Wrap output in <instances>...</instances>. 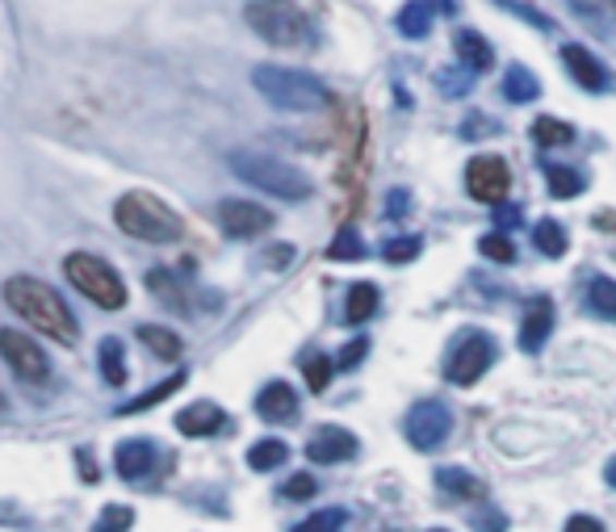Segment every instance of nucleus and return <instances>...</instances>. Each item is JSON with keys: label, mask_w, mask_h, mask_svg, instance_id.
<instances>
[{"label": "nucleus", "mask_w": 616, "mask_h": 532, "mask_svg": "<svg viewBox=\"0 0 616 532\" xmlns=\"http://www.w3.org/2000/svg\"><path fill=\"white\" fill-rule=\"evenodd\" d=\"M533 138L541 143V147H566V143L575 138V131H570L566 122H558V118H536Z\"/></svg>", "instance_id": "nucleus-30"}, {"label": "nucleus", "mask_w": 616, "mask_h": 532, "mask_svg": "<svg viewBox=\"0 0 616 532\" xmlns=\"http://www.w3.org/2000/svg\"><path fill=\"white\" fill-rule=\"evenodd\" d=\"M588 302L595 315H604V319H616V281L613 277H595L588 286Z\"/></svg>", "instance_id": "nucleus-26"}, {"label": "nucleus", "mask_w": 616, "mask_h": 532, "mask_svg": "<svg viewBox=\"0 0 616 532\" xmlns=\"http://www.w3.org/2000/svg\"><path fill=\"white\" fill-rule=\"evenodd\" d=\"M491 365H495V340L483 336V331H466L461 344H457L454 352H449V361H445V377H449L454 386H474Z\"/></svg>", "instance_id": "nucleus-8"}, {"label": "nucleus", "mask_w": 616, "mask_h": 532, "mask_svg": "<svg viewBox=\"0 0 616 532\" xmlns=\"http://www.w3.org/2000/svg\"><path fill=\"white\" fill-rule=\"evenodd\" d=\"M0 298H4V306H9L17 319H26V327H34V331L51 336L59 344H76V340H81L76 315L68 311V302H63L47 281H38V277H9Z\"/></svg>", "instance_id": "nucleus-1"}, {"label": "nucleus", "mask_w": 616, "mask_h": 532, "mask_svg": "<svg viewBox=\"0 0 616 532\" xmlns=\"http://www.w3.org/2000/svg\"><path fill=\"white\" fill-rule=\"evenodd\" d=\"M81 466H84L81 479L84 482H97V461H88V452H81Z\"/></svg>", "instance_id": "nucleus-41"}, {"label": "nucleus", "mask_w": 616, "mask_h": 532, "mask_svg": "<svg viewBox=\"0 0 616 532\" xmlns=\"http://www.w3.org/2000/svg\"><path fill=\"white\" fill-rule=\"evenodd\" d=\"M533 243H536V252H545V256H566V231H563V222H554V218L536 222Z\"/></svg>", "instance_id": "nucleus-28"}, {"label": "nucleus", "mask_w": 616, "mask_h": 532, "mask_svg": "<svg viewBox=\"0 0 616 532\" xmlns=\"http://www.w3.org/2000/svg\"><path fill=\"white\" fill-rule=\"evenodd\" d=\"M479 252H483L486 261H495V265H511L516 261V243L504 235V231H491L479 240Z\"/></svg>", "instance_id": "nucleus-31"}, {"label": "nucleus", "mask_w": 616, "mask_h": 532, "mask_svg": "<svg viewBox=\"0 0 616 532\" xmlns=\"http://www.w3.org/2000/svg\"><path fill=\"white\" fill-rule=\"evenodd\" d=\"M545 185L554 197H575L579 189H583V177L575 172V168H566V164H549L545 168Z\"/></svg>", "instance_id": "nucleus-27"}, {"label": "nucleus", "mask_w": 616, "mask_h": 532, "mask_svg": "<svg viewBox=\"0 0 616 532\" xmlns=\"http://www.w3.org/2000/svg\"><path fill=\"white\" fill-rule=\"evenodd\" d=\"M0 356H4V365L17 373L22 382H34V386L51 382V356H47L43 344H38L34 336H26V331L0 327Z\"/></svg>", "instance_id": "nucleus-7"}, {"label": "nucleus", "mask_w": 616, "mask_h": 532, "mask_svg": "<svg viewBox=\"0 0 616 532\" xmlns=\"http://www.w3.org/2000/svg\"><path fill=\"white\" fill-rule=\"evenodd\" d=\"M134 524V511L122 504H109L101 516H97V524H93V532H126Z\"/></svg>", "instance_id": "nucleus-33"}, {"label": "nucleus", "mask_w": 616, "mask_h": 532, "mask_svg": "<svg viewBox=\"0 0 616 532\" xmlns=\"http://www.w3.org/2000/svg\"><path fill=\"white\" fill-rule=\"evenodd\" d=\"M608 4H616V0H608Z\"/></svg>", "instance_id": "nucleus-47"}, {"label": "nucleus", "mask_w": 616, "mask_h": 532, "mask_svg": "<svg viewBox=\"0 0 616 532\" xmlns=\"http://www.w3.org/2000/svg\"><path fill=\"white\" fill-rule=\"evenodd\" d=\"M352 452H357V436H352L349 427H319L311 440H306V457L315 461V466H336V461H349Z\"/></svg>", "instance_id": "nucleus-12"}, {"label": "nucleus", "mask_w": 616, "mask_h": 532, "mask_svg": "<svg viewBox=\"0 0 616 532\" xmlns=\"http://www.w3.org/2000/svg\"><path fill=\"white\" fill-rule=\"evenodd\" d=\"M218 218H222L227 235H235V240H256L273 227V210H265L261 202H247V197H227L218 206Z\"/></svg>", "instance_id": "nucleus-11"}, {"label": "nucleus", "mask_w": 616, "mask_h": 532, "mask_svg": "<svg viewBox=\"0 0 616 532\" xmlns=\"http://www.w3.org/2000/svg\"><path fill=\"white\" fill-rule=\"evenodd\" d=\"M0 415H4V399H0Z\"/></svg>", "instance_id": "nucleus-45"}, {"label": "nucleus", "mask_w": 616, "mask_h": 532, "mask_svg": "<svg viewBox=\"0 0 616 532\" xmlns=\"http://www.w3.org/2000/svg\"><path fill=\"white\" fill-rule=\"evenodd\" d=\"M432 532H449V529H432Z\"/></svg>", "instance_id": "nucleus-46"}, {"label": "nucleus", "mask_w": 616, "mask_h": 532, "mask_svg": "<svg viewBox=\"0 0 616 532\" xmlns=\"http://www.w3.org/2000/svg\"><path fill=\"white\" fill-rule=\"evenodd\" d=\"M231 172L247 181V185H256L261 193H273V197H281V202H302V197H311V177L294 168V164L277 160V156H268V152H231Z\"/></svg>", "instance_id": "nucleus-5"}, {"label": "nucleus", "mask_w": 616, "mask_h": 532, "mask_svg": "<svg viewBox=\"0 0 616 532\" xmlns=\"http://www.w3.org/2000/svg\"><path fill=\"white\" fill-rule=\"evenodd\" d=\"M608 486H616V457L608 461Z\"/></svg>", "instance_id": "nucleus-44"}, {"label": "nucleus", "mask_w": 616, "mask_h": 532, "mask_svg": "<svg viewBox=\"0 0 616 532\" xmlns=\"http://www.w3.org/2000/svg\"><path fill=\"white\" fill-rule=\"evenodd\" d=\"M399 29L407 34V38H428V29H432L428 0H411V4H402V9H399Z\"/></svg>", "instance_id": "nucleus-23"}, {"label": "nucleus", "mask_w": 616, "mask_h": 532, "mask_svg": "<svg viewBox=\"0 0 616 532\" xmlns=\"http://www.w3.org/2000/svg\"><path fill=\"white\" fill-rule=\"evenodd\" d=\"M508 164L499 160V156H479V160L466 164V189H470V197L474 202H483V206H504L508 202Z\"/></svg>", "instance_id": "nucleus-10"}, {"label": "nucleus", "mask_w": 616, "mask_h": 532, "mask_svg": "<svg viewBox=\"0 0 616 532\" xmlns=\"http://www.w3.org/2000/svg\"><path fill=\"white\" fill-rule=\"evenodd\" d=\"M138 340L147 344V352H156L160 361H177V356H181V340H177V331H168V327L147 323V327H138Z\"/></svg>", "instance_id": "nucleus-22"}, {"label": "nucleus", "mask_w": 616, "mask_h": 532, "mask_svg": "<svg viewBox=\"0 0 616 532\" xmlns=\"http://www.w3.org/2000/svg\"><path fill=\"white\" fill-rule=\"evenodd\" d=\"M549 331H554V306H549V302H533V306L524 311V323H520V348H524V352H536V348L545 344Z\"/></svg>", "instance_id": "nucleus-18"}, {"label": "nucleus", "mask_w": 616, "mask_h": 532, "mask_svg": "<svg viewBox=\"0 0 616 532\" xmlns=\"http://www.w3.org/2000/svg\"><path fill=\"white\" fill-rule=\"evenodd\" d=\"M113 222L138 243H177L181 235H185L181 214L172 210L168 202H160L156 193H143V189H134V193H122V197H118Z\"/></svg>", "instance_id": "nucleus-2"}, {"label": "nucleus", "mask_w": 616, "mask_h": 532, "mask_svg": "<svg viewBox=\"0 0 616 532\" xmlns=\"http://www.w3.org/2000/svg\"><path fill=\"white\" fill-rule=\"evenodd\" d=\"M566 532H604V524L595 516H570L566 520Z\"/></svg>", "instance_id": "nucleus-39"}, {"label": "nucleus", "mask_w": 616, "mask_h": 532, "mask_svg": "<svg viewBox=\"0 0 616 532\" xmlns=\"http://www.w3.org/2000/svg\"><path fill=\"white\" fill-rule=\"evenodd\" d=\"M181 386H185V373H172L168 382H160V386H152L147 395H138V399H134V402H126V407H122L118 415H138V411H147V407H156V402H164V399H168V395H177Z\"/></svg>", "instance_id": "nucleus-24"}, {"label": "nucleus", "mask_w": 616, "mask_h": 532, "mask_svg": "<svg viewBox=\"0 0 616 532\" xmlns=\"http://www.w3.org/2000/svg\"><path fill=\"white\" fill-rule=\"evenodd\" d=\"M101 373H106L109 386H122V382H126V352H122V340H118V336L101 340Z\"/></svg>", "instance_id": "nucleus-25"}, {"label": "nucleus", "mask_w": 616, "mask_h": 532, "mask_svg": "<svg viewBox=\"0 0 616 532\" xmlns=\"http://www.w3.org/2000/svg\"><path fill=\"white\" fill-rule=\"evenodd\" d=\"M377 311V286H370V281H357L349 290V302H345V319L357 327V323L374 319Z\"/></svg>", "instance_id": "nucleus-20"}, {"label": "nucleus", "mask_w": 616, "mask_h": 532, "mask_svg": "<svg viewBox=\"0 0 616 532\" xmlns=\"http://www.w3.org/2000/svg\"><path fill=\"white\" fill-rule=\"evenodd\" d=\"M113 466H118L122 482H147L160 466V452H156L152 440H126L113 452Z\"/></svg>", "instance_id": "nucleus-13"}, {"label": "nucleus", "mask_w": 616, "mask_h": 532, "mask_svg": "<svg viewBox=\"0 0 616 532\" xmlns=\"http://www.w3.org/2000/svg\"><path fill=\"white\" fill-rule=\"evenodd\" d=\"M382 256L390 261V265H402V261H415L420 256V240H411V235H399V240H390L382 247Z\"/></svg>", "instance_id": "nucleus-35"}, {"label": "nucleus", "mask_w": 616, "mask_h": 532, "mask_svg": "<svg viewBox=\"0 0 616 532\" xmlns=\"http://www.w3.org/2000/svg\"><path fill=\"white\" fill-rule=\"evenodd\" d=\"M402 210H407V193L395 189V193H390V214H402Z\"/></svg>", "instance_id": "nucleus-42"}, {"label": "nucleus", "mask_w": 616, "mask_h": 532, "mask_svg": "<svg viewBox=\"0 0 616 532\" xmlns=\"http://www.w3.org/2000/svg\"><path fill=\"white\" fill-rule=\"evenodd\" d=\"M340 529H345V511H340V507L315 511V516H306L302 524H294V532H340Z\"/></svg>", "instance_id": "nucleus-32"}, {"label": "nucleus", "mask_w": 616, "mask_h": 532, "mask_svg": "<svg viewBox=\"0 0 616 532\" xmlns=\"http://www.w3.org/2000/svg\"><path fill=\"white\" fill-rule=\"evenodd\" d=\"M327 256H331V261H361V256H365V243H361L357 231H340V235L331 240V247H327Z\"/></svg>", "instance_id": "nucleus-34"}, {"label": "nucleus", "mask_w": 616, "mask_h": 532, "mask_svg": "<svg viewBox=\"0 0 616 532\" xmlns=\"http://www.w3.org/2000/svg\"><path fill=\"white\" fill-rule=\"evenodd\" d=\"M243 22L252 26V34H261L268 47H281V51H302L315 43V26L294 0H247Z\"/></svg>", "instance_id": "nucleus-4"}, {"label": "nucleus", "mask_w": 616, "mask_h": 532, "mask_svg": "<svg viewBox=\"0 0 616 532\" xmlns=\"http://www.w3.org/2000/svg\"><path fill=\"white\" fill-rule=\"evenodd\" d=\"M436 486L440 491H449L457 499H483V482L470 479L466 470H457V466H445V470H436Z\"/></svg>", "instance_id": "nucleus-21"}, {"label": "nucleus", "mask_w": 616, "mask_h": 532, "mask_svg": "<svg viewBox=\"0 0 616 532\" xmlns=\"http://www.w3.org/2000/svg\"><path fill=\"white\" fill-rule=\"evenodd\" d=\"M319 486H315V479L311 474H298V479L286 482V499H311Z\"/></svg>", "instance_id": "nucleus-38"}, {"label": "nucleus", "mask_w": 616, "mask_h": 532, "mask_svg": "<svg viewBox=\"0 0 616 532\" xmlns=\"http://www.w3.org/2000/svg\"><path fill=\"white\" fill-rule=\"evenodd\" d=\"M256 415H261L265 424H290V420L298 415L294 386H286V382H268L265 390L256 395Z\"/></svg>", "instance_id": "nucleus-15"}, {"label": "nucleus", "mask_w": 616, "mask_h": 532, "mask_svg": "<svg viewBox=\"0 0 616 532\" xmlns=\"http://www.w3.org/2000/svg\"><path fill=\"white\" fill-rule=\"evenodd\" d=\"M365 352H370V340H365V336H357V340L336 356V370H357V365L365 361Z\"/></svg>", "instance_id": "nucleus-37"}, {"label": "nucleus", "mask_w": 616, "mask_h": 532, "mask_svg": "<svg viewBox=\"0 0 616 532\" xmlns=\"http://www.w3.org/2000/svg\"><path fill=\"white\" fill-rule=\"evenodd\" d=\"M454 47H457V59H461V68H466V72H479V76H483V72L495 68V51H491V43L479 38L474 29H461V34L454 38Z\"/></svg>", "instance_id": "nucleus-17"}, {"label": "nucleus", "mask_w": 616, "mask_h": 532, "mask_svg": "<svg viewBox=\"0 0 616 532\" xmlns=\"http://www.w3.org/2000/svg\"><path fill=\"white\" fill-rule=\"evenodd\" d=\"M536 93H541V84L533 72L524 63H511V72L504 76V97L511 106H529V101H536Z\"/></svg>", "instance_id": "nucleus-19"}, {"label": "nucleus", "mask_w": 616, "mask_h": 532, "mask_svg": "<svg viewBox=\"0 0 616 532\" xmlns=\"http://www.w3.org/2000/svg\"><path fill=\"white\" fill-rule=\"evenodd\" d=\"M286 457H290V449L281 440H261V445L247 449V466L252 470H277V466H286Z\"/></svg>", "instance_id": "nucleus-29"}, {"label": "nucleus", "mask_w": 616, "mask_h": 532, "mask_svg": "<svg viewBox=\"0 0 616 532\" xmlns=\"http://www.w3.org/2000/svg\"><path fill=\"white\" fill-rule=\"evenodd\" d=\"M495 214H499V222H504V227H516V222H520V210H508V206H495Z\"/></svg>", "instance_id": "nucleus-43"}, {"label": "nucleus", "mask_w": 616, "mask_h": 532, "mask_svg": "<svg viewBox=\"0 0 616 532\" xmlns=\"http://www.w3.org/2000/svg\"><path fill=\"white\" fill-rule=\"evenodd\" d=\"M563 63L566 72H570V81L579 84V88H588V93H604L608 88V68L588 51V47H563Z\"/></svg>", "instance_id": "nucleus-14"}, {"label": "nucleus", "mask_w": 616, "mask_h": 532, "mask_svg": "<svg viewBox=\"0 0 616 532\" xmlns=\"http://www.w3.org/2000/svg\"><path fill=\"white\" fill-rule=\"evenodd\" d=\"M252 84H256V93L265 97L268 106L286 109V113H315V109H327V101H331L327 84L315 81L311 72H298V68L261 63L252 72Z\"/></svg>", "instance_id": "nucleus-3"}, {"label": "nucleus", "mask_w": 616, "mask_h": 532, "mask_svg": "<svg viewBox=\"0 0 616 532\" xmlns=\"http://www.w3.org/2000/svg\"><path fill=\"white\" fill-rule=\"evenodd\" d=\"M331 370H336V365H331L327 356H319V352H315V356H306V386H311V390H327Z\"/></svg>", "instance_id": "nucleus-36"}, {"label": "nucleus", "mask_w": 616, "mask_h": 532, "mask_svg": "<svg viewBox=\"0 0 616 532\" xmlns=\"http://www.w3.org/2000/svg\"><path fill=\"white\" fill-rule=\"evenodd\" d=\"M222 424H227V415H222L218 402H193V407H185V411L177 415V427H181L185 436H215Z\"/></svg>", "instance_id": "nucleus-16"}, {"label": "nucleus", "mask_w": 616, "mask_h": 532, "mask_svg": "<svg viewBox=\"0 0 616 532\" xmlns=\"http://www.w3.org/2000/svg\"><path fill=\"white\" fill-rule=\"evenodd\" d=\"M449 432H454V415H449L445 402L424 399L411 407V415H407V440H411L420 452L440 449V445L449 440Z\"/></svg>", "instance_id": "nucleus-9"}, {"label": "nucleus", "mask_w": 616, "mask_h": 532, "mask_svg": "<svg viewBox=\"0 0 616 532\" xmlns=\"http://www.w3.org/2000/svg\"><path fill=\"white\" fill-rule=\"evenodd\" d=\"M63 273H68V281L84 293V298H93L101 311H122L126 306V281L118 277V268L101 261V256H93V252H72L68 261H63Z\"/></svg>", "instance_id": "nucleus-6"}, {"label": "nucleus", "mask_w": 616, "mask_h": 532, "mask_svg": "<svg viewBox=\"0 0 616 532\" xmlns=\"http://www.w3.org/2000/svg\"><path fill=\"white\" fill-rule=\"evenodd\" d=\"M290 256H294L290 247H277V252H268L265 256V265H290Z\"/></svg>", "instance_id": "nucleus-40"}]
</instances>
